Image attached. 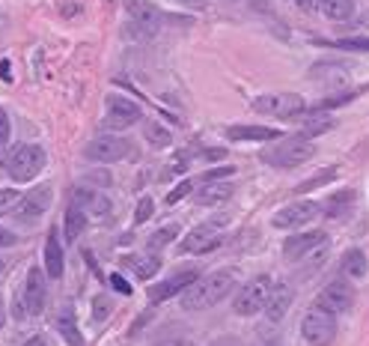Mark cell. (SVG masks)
<instances>
[{
  "mask_svg": "<svg viewBox=\"0 0 369 346\" xmlns=\"http://www.w3.org/2000/svg\"><path fill=\"white\" fill-rule=\"evenodd\" d=\"M322 9L331 21H348L355 15V0H322Z\"/></svg>",
  "mask_w": 369,
  "mask_h": 346,
  "instance_id": "27",
  "label": "cell"
},
{
  "mask_svg": "<svg viewBox=\"0 0 369 346\" xmlns=\"http://www.w3.org/2000/svg\"><path fill=\"white\" fill-rule=\"evenodd\" d=\"M152 212H155V203H152V197H140L137 200V209H134V224H146L149 218H152Z\"/></svg>",
  "mask_w": 369,
  "mask_h": 346,
  "instance_id": "33",
  "label": "cell"
},
{
  "mask_svg": "<svg viewBox=\"0 0 369 346\" xmlns=\"http://www.w3.org/2000/svg\"><path fill=\"white\" fill-rule=\"evenodd\" d=\"M340 176V171L337 168H325V171H318L316 176H310V179H304L301 185H295V194H310V191H316V188H322V185H328V183H333V179Z\"/></svg>",
  "mask_w": 369,
  "mask_h": 346,
  "instance_id": "29",
  "label": "cell"
},
{
  "mask_svg": "<svg viewBox=\"0 0 369 346\" xmlns=\"http://www.w3.org/2000/svg\"><path fill=\"white\" fill-rule=\"evenodd\" d=\"M236 287H239V278L229 269L203 275L182 292V307L191 310V314H199V310H209L217 302H224L229 292H236Z\"/></svg>",
  "mask_w": 369,
  "mask_h": 346,
  "instance_id": "1",
  "label": "cell"
},
{
  "mask_svg": "<svg viewBox=\"0 0 369 346\" xmlns=\"http://www.w3.org/2000/svg\"><path fill=\"white\" fill-rule=\"evenodd\" d=\"M173 4H182V6H191V9H203V0H173Z\"/></svg>",
  "mask_w": 369,
  "mask_h": 346,
  "instance_id": "46",
  "label": "cell"
},
{
  "mask_svg": "<svg viewBox=\"0 0 369 346\" xmlns=\"http://www.w3.org/2000/svg\"><path fill=\"white\" fill-rule=\"evenodd\" d=\"M51 203H54V185L42 183L36 188H30V194H21V203H19V209H15V212H19V221L33 224L36 218L45 215Z\"/></svg>",
  "mask_w": 369,
  "mask_h": 346,
  "instance_id": "12",
  "label": "cell"
},
{
  "mask_svg": "<svg viewBox=\"0 0 369 346\" xmlns=\"http://www.w3.org/2000/svg\"><path fill=\"white\" fill-rule=\"evenodd\" d=\"M316 305L322 307V310H328V314L340 317V314H345V310H348L351 305H355V287H351V284L345 281V278H337V281L325 284V290L318 292Z\"/></svg>",
  "mask_w": 369,
  "mask_h": 346,
  "instance_id": "9",
  "label": "cell"
},
{
  "mask_svg": "<svg viewBox=\"0 0 369 346\" xmlns=\"http://www.w3.org/2000/svg\"><path fill=\"white\" fill-rule=\"evenodd\" d=\"M333 128V120L328 117L325 111H316L313 117L304 120V138H313V135H325V131Z\"/></svg>",
  "mask_w": 369,
  "mask_h": 346,
  "instance_id": "30",
  "label": "cell"
},
{
  "mask_svg": "<svg viewBox=\"0 0 369 346\" xmlns=\"http://www.w3.org/2000/svg\"><path fill=\"white\" fill-rule=\"evenodd\" d=\"M83 230H87V212H83L78 203H72L69 212H66V239L75 242Z\"/></svg>",
  "mask_w": 369,
  "mask_h": 346,
  "instance_id": "26",
  "label": "cell"
},
{
  "mask_svg": "<svg viewBox=\"0 0 369 346\" xmlns=\"http://www.w3.org/2000/svg\"><path fill=\"white\" fill-rule=\"evenodd\" d=\"M232 194H236V185H232L229 179H212V183H203L197 188V203L199 206H217V203H227Z\"/></svg>",
  "mask_w": 369,
  "mask_h": 346,
  "instance_id": "17",
  "label": "cell"
},
{
  "mask_svg": "<svg viewBox=\"0 0 369 346\" xmlns=\"http://www.w3.org/2000/svg\"><path fill=\"white\" fill-rule=\"evenodd\" d=\"M78 206L87 212V215H90V212H93V215H108V212H110L108 197H102L98 191H87V188L78 191Z\"/></svg>",
  "mask_w": 369,
  "mask_h": 346,
  "instance_id": "23",
  "label": "cell"
},
{
  "mask_svg": "<svg viewBox=\"0 0 369 346\" xmlns=\"http://www.w3.org/2000/svg\"><path fill=\"white\" fill-rule=\"evenodd\" d=\"M90 179H93V183H98V185H110V176H108L105 171H95Z\"/></svg>",
  "mask_w": 369,
  "mask_h": 346,
  "instance_id": "45",
  "label": "cell"
},
{
  "mask_svg": "<svg viewBox=\"0 0 369 346\" xmlns=\"http://www.w3.org/2000/svg\"><path fill=\"white\" fill-rule=\"evenodd\" d=\"M12 245H19V236H15L12 230L0 227V248H12Z\"/></svg>",
  "mask_w": 369,
  "mask_h": 346,
  "instance_id": "41",
  "label": "cell"
},
{
  "mask_svg": "<svg viewBox=\"0 0 369 346\" xmlns=\"http://www.w3.org/2000/svg\"><path fill=\"white\" fill-rule=\"evenodd\" d=\"M42 168H45V150L39 143H19L6 156V173L15 183H30V179L42 173Z\"/></svg>",
  "mask_w": 369,
  "mask_h": 346,
  "instance_id": "2",
  "label": "cell"
},
{
  "mask_svg": "<svg viewBox=\"0 0 369 346\" xmlns=\"http://www.w3.org/2000/svg\"><path fill=\"white\" fill-rule=\"evenodd\" d=\"M328 242V236L322 233V230H307V233H295L289 236L286 242H283V257L286 260H301L304 254L322 248V245Z\"/></svg>",
  "mask_w": 369,
  "mask_h": 346,
  "instance_id": "16",
  "label": "cell"
},
{
  "mask_svg": "<svg viewBox=\"0 0 369 346\" xmlns=\"http://www.w3.org/2000/svg\"><path fill=\"white\" fill-rule=\"evenodd\" d=\"M217 346H232V343H217Z\"/></svg>",
  "mask_w": 369,
  "mask_h": 346,
  "instance_id": "51",
  "label": "cell"
},
{
  "mask_svg": "<svg viewBox=\"0 0 369 346\" xmlns=\"http://www.w3.org/2000/svg\"><path fill=\"white\" fill-rule=\"evenodd\" d=\"M304 108H307V102L301 96H295V93H271V96L254 98V111L256 113H268V117H277V120H292Z\"/></svg>",
  "mask_w": 369,
  "mask_h": 346,
  "instance_id": "7",
  "label": "cell"
},
{
  "mask_svg": "<svg viewBox=\"0 0 369 346\" xmlns=\"http://www.w3.org/2000/svg\"><path fill=\"white\" fill-rule=\"evenodd\" d=\"M125 12H128V30H140V36H152L161 30L164 15L158 6H152L149 0H125Z\"/></svg>",
  "mask_w": 369,
  "mask_h": 346,
  "instance_id": "8",
  "label": "cell"
},
{
  "mask_svg": "<svg viewBox=\"0 0 369 346\" xmlns=\"http://www.w3.org/2000/svg\"><path fill=\"white\" fill-rule=\"evenodd\" d=\"M176 236H179V227L176 224H167V227H161V230H155L152 236H149V248L152 251H161V248H167V245H173L176 242Z\"/></svg>",
  "mask_w": 369,
  "mask_h": 346,
  "instance_id": "31",
  "label": "cell"
},
{
  "mask_svg": "<svg viewBox=\"0 0 369 346\" xmlns=\"http://www.w3.org/2000/svg\"><path fill=\"white\" fill-rule=\"evenodd\" d=\"M271 287H274V281L268 275H259V278H254V281H247L236 292L232 310H236L239 317H256V314H262L265 305H268V295H271Z\"/></svg>",
  "mask_w": 369,
  "mask_h": 346,
  "instance_id": "4",
  "label": "cell"
},
{
  "mask_svg": "<svg viewBox=\"0 0 369 346\" xmlns=\"http://www.w3.org/2000/svg\"><path fill=\"white\" fill-rule=\"evenodd\" d=\"M366 272H369V260H366V254H363L360 248L345 251V257H343V275L351 278V281H360V278H366Z\"/></svg>",
  "mask_w": 369,
  "mask_h": 346,
  "instance_id": "22",
  "label": "cell"
},
{
  "mask_svg": "<svg viewBox=\"0 0 369 346\" xmlns=\"http://www.w3.org/2000/svg\"><path fill=\"white\" fill-rule=\"evenodd\" d=\"M128 150H131L128 141L113 138V135H98L83 146V156L90 161H98V164H110V161H123L128 156Z\"/></svg>",
  "mask_w": 369,
  "mask_h": 346,
  "instance_id": "11",
  "label": "cell"
},
{
  "mask_svg": "<svg viewBox=\"0 0 369 346\" xmlns=\"http://www.w3.org/2000/svg\"><path fill=\"white\" fill-rule=\"evenodd\" d=\"M4 269H6V263H4V260H0V272H4Z\"/></svg>",
  "mask_w": 369,
  "mask_h": 346,
  "instance_id": "50",
  "label": "cell"
},
{
  "mask_svg": "<svg viewBox=\"0 0 369 346\" xmlns=\"http://www.w3.org/2000/svg\"><path fill=\"white\" fill-rule=\"evenodd\" d=\"M232 173H236V168H212L203 179H206V183H212V179H229Z\"/></svg>",
  "mask_w": 369,
  "mask_h": 346,
  "instance_id": "39",
  "label": "cell"
},
{
  "mask_svg": "<svg viewBox=\"0 0 369 346\" xmlns=\"http://www.w3.org/2000/svg\"><path fill=\"white\" fill-rule=\"evenodd\" d=\"M224 227L227 221L224 218H209L203 224H197L188 236L182 242V251L184 254H206V251H214L217 245L224 239Z\"/></svg>",
  "mask_w": 369,
  "mask_h": 346,
  "instance_id": "6",
  "label": "cell"
},
{
  "mask_svg": "<svg viewBox=\"0 0 369 346\" xmlns=\"http://www.w3.org/2000/svg\"><path fill=\"white\" fill-rule=\"evenodd\" d=\"M21 203V194L15 188H4L0 191V215H6V212H15Z\"/></svg>",
  "mask_w": 369,
  "mask_h": 346,
  "instance_id": "32",
  "label": "cell"
},
{
  "mask_svg": "<svg viewBox=\"0 0 369 346\" xmlns=\"http://www.w3.org/2000/svg\"><path fill=\"white\" fill-rule=\"evenodd\" d=\"M63 269H66V257H63V245H60V236L57 230H51L45 239V275L60 281L63 278Z\"/></svg>",
  "mask_w": 369,
  "mask_h": 346,
  "instance_id": "18",
  "label": "cell"
},
{
  "mask_svg": "<svg viewBox=\"0 0 369 346\" xmlns=\"http://www.w3.org/2000/svg\"><path fill=\"white\" fill-rule=\"evenodd\" d=\"M298 6L304 12H316L318 6H322V0H298Z\"/></svg>",
  "mask_w": 369,
  "mask_h": 346,
  "instance_id": "43",
  "label": "cell"
},
{
  "mask_svg": "<svg viewBox=\"0 0 369 346\" xmlns=\"http://www.w3.org/2000/svg\"><path fill=\"white\" fill-rule=\"evenodd\" d=\"M191 191H194V183H191V179H182V183H179V185H173V188H170V194H167V203L173 206V203L184 200V197H188Z\"/></svg>",
  "mask_w": 369,
  "mask_h": 346,
  "instance_id": "34",
  "label": "cell"
},
{
  "mask_svg": "<svg viewBox=\"0 0 369 346\" xmlns=\"http://www.w3.org/2000/svg\"><path fill=\"white\" fill-rule=\"evenodd\" d=\"M203 156H206V158H224V156H227V150H206Z\"/></svg>",
  "mask_w": 369,
  "mask_h": 346,
  "instance_id": "48",
  "label": "cell"
},
{
  "mask_svg": "<svg viewBox=\"0 0 369 346\" xmlns=\"http://www.w3.org/2000/svg\"><path fill=\"white\" fill-rule=\"evenodd\" d=\"M143 138H146L149 146H155V150H164V146L173 143V131L167 128V126H161V123H149V126H143Z\"/></svg>",
  "mask_w": 369,
  "mask_h": 346,
  "instance_id": "28",
  "label": "cell"
},
{
  "mask_svg": "<svg viewBox=\"0 0 369 346\" xmlns=\"http://www.w3.org/2000/svg\"><path fill=\"white\" fill-rule=\"evenodd\" d=\"M351 206H355V191L345 188V191L333 194L331 200H328V206H325V215H328V218H345Z\"/></svg>",
  "mask_w": 369,
  "mask_h": 346,
  "instance_id": "24",
  "label": "cell"
},
{
  "mask_svg": "<svg viewBox=\"0 0 369 346\" xmlns=\"http://www.w3.org/2000/svg\"><path fill=\"white\" fill-rule=\"evenodd\" d=\"M318 209L313 200H295V203H289V206H283L280 212H274V218H271V224L277 227V230H298V227H304V224H310L316 215H318Z\"/></svg>",
  "mask_w": 369,
  "mask_h": 346,
  "instance_id": "13",
  "label": "cell"
},
{
  "mask_svg": "<svg viewBox=\"0 0 369 346\" xmlns=\"http://www.w3.org/2000/svg\"><path fill=\"white\" fill-rule=\"evenodd\" d=\"M313 156H316V146L310 143V138L298 135V138L283 141L280 146H274V150H265V153H262V161L274 164V168L289 171V168H298V164L310 161Z\"/></svg>",
  "mask_w": 369,
  "mask_h": 346,
  "instance_id": "3",
  "label": "cell"
},
{
  "mask_svg": "<svg viewBox=\"0 0 369 346\" xmlns=\"http://www.w3.org/2000/svg\"><path fill=\"white\" fill-rule=\"evenodd\" d=\"M27 346H51V343H48L45 337H39V335H36V337H30V340H27Z\"/></svg>",
  "mask_w": 369,
  "mask_h": 346,
  "instance_id": "47",
  "label": "cell"
},
{
  "mask_svg": "<svg viewBox=\"0 0 369 346\" xmlns=\"http://www.w3.org/2000/svg\"><path fill=\"white\" fill-rule=\"evenodd\" d=\"M301 335L310 346H328L333 337H337V317L322 310L318 305H313L304 320H301Z\"/></svg>",
  "mask_w": 369,
  "mask_h": 346,
  "instance_id": "5",
  "label": "cell"
},
{
  "mask_svg": "<svg viewBox=\"0 0 369 346\" xmlns=\"http://www.w3.org/2000/svg\"><path fill=\"white\" fill-rule=\"evenodd\" d=\"M57 332L66 337L69 346H83V337H80V328H78V320L72 317V310H63L57 317Z\"/></svg>",
  "mask_w": 369,
  "mask_h": 346,
  "instance_id": "25",
  "label": "cell"
},
{
  "mask_svg": "<svg viewBox=\"0 0 369 346\" xmlns=\"http://www.w3.org/2000/svg\"><path fill=\"white\" fill-rule=\"evenodd\" d=\"M9 135H12V123H9V113L6 108H0V150L9 143Z\"/></svg>",
  "mask_w": 369,
  "mask_h": 346,
  "instance_id": "37",
  "label": "cell"
},
{
  "mask_svg": "<svg viewBox=\"0 0 369 346\" xmlns=\"http://www.w3.org/2000/svg\"><path fill=\"white\" fill-rule=\"evenodd\" d=\"M227 138L229 141H277L280 131L268 126H229Z\"/></svg>",
  "mask_w": 369,
  "mask_h": 346,
  "instance_id": "20",
  "label": "cell"
},
{
  "mask_svg": "<svg viewBox=\"0 0 369 346\" xmlns=\"http://www.w3.org/2000/svg\"><path fill=\"white\" fill-rule=\"evenodd\" d=\"M24 302H27L30 317H39L42 310H45V302H48V275H45V269L30 266V272H27V292H24Z\"/></svg>",
  "mask_w": 369,
  "mask_h": 346,
  "instance_id": "15",
  "label": "cell"
},
{
  "mask_svg": "<svg viewBox=\"0 0 369 346\" xmlns=\"http://www.w3.org/2000/svg\"><path fill=\"white\" fill-rule=\"evenodd\" d=\"M340 51H369V39L366 36H355V39H340L333 42Z\"/></svg>",
  "mask_w": 369,
  "mask_h": 346,
  "instance_id": "35",
  "label": "cell"
},
{
  "mask_svg": "<svg viewBox=\"0 0 369 346\" xmlns=\"http://www.w3.org/2000/svg\"><path fill=\"white\" fill-rule=\"evenodd\" d=\"M143 117V111L137 108V102H131V98L125 96H108V102H105V123L108 128H116V131H123L134 123H140Z\"/></svg>",
  "mask_w": 369,
  "mask_h": 346,
  "instance_id": "10",
  "label": "cell"
},
{
  "mask_svg": "<svg viewBox=\"0 0 369 346\" xmlns=\"http://www.w3.org/2000/svg\"><path fill=\"white\" fill-rule=\"evenodd\" d=\"M123 263L128 269H134V275H137L140 281H149V278L161 269V260L155 254H134V257H125Z\"/></svg>",
  "mask_w": 369,
  "mask_h": 346,
  "instance_id": "21",
  "label": "cell"
},
{
  "mask_svg": "<svg viewBox=\"0 0 369 346\" xmlns=\"http://www.w3.org/2000/svg\"><path fill=\"white\" fill-rule=\"evenodd\" d=\"M149 322H152V314H149V310H146V314H140L137 320H134V325L128 328V337H137V335L143 332V328H146Z\"/></svg>",
  "mask_w": 369,
  "mask_h": 346,
  "instance_id": "38",
  "label": "cell"
},
{
  "mask_svg": "<svg viewBox=\"0 0 369 346\" xmlns=\"http://www.w3.org/2000/svg\"><path fill=\"white\" fill-rule=\"evenodd\" d=\"M4 322H6V314H4V299H0V328H4Z\"/></svg>",
  "mask_w": 369,
  "mask_h": 346,
  "instance_id": "49",
  "label": "cell"
},
{
  "mask_svg": "<svg viewBox=\"0 0 369 346\" xmlns=\"http://www.w3.org/2000/svg\"><path fill=\"white\" fill-rule=\"evenodd\" d=\"M110 287H113L116 292H123V295H131V284L125 281L123 275H110Z\"/></svg>",
  "mask_w": 369,
  "mask_h": 346,
  "instance_id": "40",
  "label": "cell"
},
{
  "mask_svg": "<svg viewBox=\"0 0 369 346\" xmlns=\"http://www.w3.org/2000/svg\"><path fill=\"white\" fill-rule=\"evenodd\" d=\"M292 307V287L289 284H274L271 295H268V305H265V314L271 322H280L286 317V310Z\"/></svg>",
  "mask_w": 369,
  "mask_h": 346,
  "instance_id": "19",
  "label": "cell"
},
{
  "mask_svg": "<svg viewBox=\"0 0 369 346\" xmlns=\"http://www.w3.org/2000/svg\"><path fill=\"white\" fill-rule=\"evenodd\" d=\"M0 81H6V84L12 81V63L9 60H0Z\"/></svg>",
  "mask_w": 369,
  "mask_h": 346,
  "instance_id": "42",
  "label": "cell"
},
{
  "mask_svg": "<svg viewBox=\"0 0 369 346\" xmlns=\"http://www.w3.org/2000/svg\"><path fill=\"white\" fill-rule=\"evenodd\" d=\"M155 346H194V340H184V337H173V340H161Z\"/></svg>",
  "mask_w": 369,
  "mask_h": 346,
  "instance_id": "44",
  "label": "cell"
},
{
  "mask_svg": "<svg viewBox=\"0 0 369 346\" xmlns=\"http://www.w3.org/2000/svg\"><path fill=\"white\" fill-rule=\"evenodd\" d=\"M113 310V305H110V299H102V295H98V299L93 302V320L95 322H102V320H108V314Z\"/></svg>",
  "mask_w": 369,
  "mask_h": 346,
  "instance_id": "36",
  "label": "cell"
},
{
  "mask_svg": "<svg viewBox=\"0 0 369 346\" xmlns=\"http://www.w3.org/2000/svg\"><path fill=\"white\" fill-rule=\"evenodd\" d=\"M199 278V272L197 269H182V272H176L173 278H167V281H161V284H155L152 290H149V305H161V302H167V299H173V295H182L184 290H188L194 281Z\"/></svg>",
  "mask_w": 369,
  "mask_h": 346,
  "instance_id": "14",
  "label": "cell"
}]
</instances>
